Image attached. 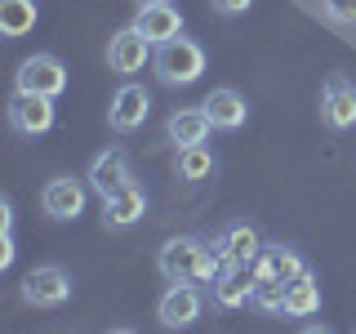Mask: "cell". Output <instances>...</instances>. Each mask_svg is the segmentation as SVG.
<instances>
[{"mask_svg": "<svg viewBox=\"0 0 356 334\" xmlns=\"http://www.w3.org/2000/svg\"><path fill=\"white\" fill-rule=\"evenodd\" d=\"M156 267L170 285H214L218 276L214 245L200 237H170L156 250Z\"/></svg>", "mask_w": 356, "mask_h": 334, "instance_id": "1", "label": "cell"}, {"mask_svg": "<svg viewBox=\"0 0 356 334\" xmlns=\"http://www.w3.org/2000/svg\"><path fill=\"white\" fill-rule=\"evenodd\" d=\"M152 72L161 85L170 89H183V85H196L205 76V49L192 40V36H174L165 45H156L152 54Z\"/></svg>", "mask_w": 356, "mask_h": 334, "instance_id": "2", "label": "cell"}, {"mask_svg": "<svg viewBox=\"0 0 356 334\" xmlns=\"http://www.w3.org/2000/svg\"><path fill=\"white\" fill-rule=\"evenodd\" d=\"M209 245H214V263H218V272H227V267H254V263H259V254L267 250L263 232L254 228L250 218H232Z\"/></svg>", "mask_w": 356, "mask_h": 334, "instance_id": "3", "label": "cell"}, {"mask_svg": "<svg viewBox=\"0 0 356 334\" xmlns=\"http://www.w3.org/2000/svg\"><path fill=\"white\" fill-rule=\"evenodd\" d=\"M67 89V67L54 54H31L18 63L14 72V94H40V98H58Z\"/></svg>", "mask_w": 356, "mask_h": 334, "instance_id": "4", "label": "cell"}, {"mask_svg": "<svg viewBox=\"0 0 356 334\" xmlns=\"http://www.w3.org/2000/svg\"><path fill=\"white\" fill-rule=\"evenodd\" d=\"M18 294H22L27 308H63L67 299H72V276H67L58 263H40L22 276Z\"/></svg>", "mask_w": 356, "mask_h": 334, "instance_id": "5", "label": "cell"}, {"mask_svg": "<svg viewBox=\"0 0 356 334\" xmlns=\"http://www.w3.org/2000/svg\"><path fill=\"white\" fill-rule=\"evenodd\" d=\"M152 54H156V45L129 22V27H120L116 36L107 40V72H116V76H134V72H143V67L152 63Z\"/></svg>", "mask_w": 356, "mask_h": 334, "instance_id": "6", "label": "cell"}, {"mask_svg": "<svg viewBox=\"0 0 356 334\" xmlns=\"http://www.w3.org/2000/svg\"><path fill=\"white\" fill-rule=\"evenodd\" d=\"M321 120L339 134L356 125V85L343 72H330L321 85Z\"/></svg>", "mask_w": 356, "mask_h": 334, "instance_id": "7", "label": "cell"}, {"mask_svg": "<svg viewBox=\"0 0 356 334\" xmlns=\"http://www.w3.org/2000/svg\"><path fill=\"white\" fill-rule=\"evenodd\" d=\"M200 312H205V299H200L196 285H170L161 299H156V321H161L165 330H187V326H196Z\"/></svg>", "mask_w": 356, "mask_h": 334, "instance_id": "8", "label": "cell"}, {"mask_svg": "<svg viewBox=\"0 0 356 334\" xmlns=\"http://www.w3.org/2000/svg\"><path fill=\"white\" fill-rule=\"evenodd\" d=\"M147 111H152V94L143 85L125 81L116 94H111V103H107V125L116 134H134V129H143Z\"/></svg>", "mask_w": 356, "mask_h": 334, "instance_id": "9", "label": "cell"}, {"mask_svg": "<svg viewBox=\"0 0 356 334\" xmlns=\"http://www.w3.org/2000/svg\"><path fill=\"white\" fill-rule=\"evenodd\" d=\"M40 209L49 214L54 223H76L85 214V183L81 178H49L40 192Z\"/></svg>", "mask_w": 356, "mask_h": 334, "instance_id": "10", "label": "cell"}, {"mask_svg": "<svg viewBox=\"0 0 356 334\" xmlns=\"http://www.w3.org/2000/svg\"><path fill=\"white\" fill-rule=\"evenodd\" d=\"M85 183L94 187L98 196H111V192H120V187H129L134 183V170H129V156L120 152V148H107V152H98L94 161H89V170H85Z\"/></svg>", "mask_w": 356, "mask_h": 334, "instance_id": "11", "label": "cell"}, {"mask_svg": "<svg viewBox=\"0 0 356 334\" xmlns=\"http://www.w3.org/2000/svg\"><path fill=\"white\" fill-rule=\"evenodd\" d=\"M9 125L22 138H40V134L54 129V98H40V94H14L9 103Z\"/></svg>", "mask_w": 356, "mask_h": 334, "instance_id": "12", "label": "cell"}, {"mask_svg": "<svg viewBox=\"0 0 356 334\" xmlns=\"http://www.w3.org/2000/svg\"><path fill=\"white\" fill-rule=\"evenodd\" d=\"M254 289H259L254 267H227V272L214 276V308H222V312L250 308L254 303Z\"/></svg>", "mask_w": 356, "mask_h": 334, "instance_id": "13", "label": "cell"}, {"mask_svg": "<svg viewBox=\"0 0 356 334\" xmlns=\"http://www.w3.org/2000/svg\"><path fill=\"white\" fill-rule=\"evenodd\" d=\"M143 214H147V192H143L138 183L120 187V192H111V196L103 200V228H111V232L134 228Z\"/></svg>", "mask_w": 356, "mask_h": 334, "instance_id": "14", "label": "cell"}, {"mask_svg": "<svg viewBox=\"0 0 356 334\" xmlns=\"http://www.w3.org/2000/svg\"><path fill=\"white\" fill-rule=\"evenodd\" d=\"M307 272V263L298 259V250L294 245H267V250L259 254V263H254V276H259V281H294V276H303Z\"/></svg>", "mask_w": 356, "mask_h": 334, "instance_id": "15", "label": "cell"}, {"mask_svg": "<svg viewBox=\"0 0 356 334\" xmlns=\"http://www.w3.org/2000/svg\"><path fill=\"white\" fill-rule=\"evenodd\" d=\"M200 107H205V116H209V125H214V129H241L245 120H250V107H245V98L232 85L209 89Z\"/></svg>", "mask_w": 356, "mask_h": 334, "instance_id": "16", "label": "cell"}, {"mask_svg": "<svg viewBox=\"0 0 356 334\" xmlns=\"http://www.w3.org/2000/svg\"><path fill=\"white\" fill-rule=\"evenodd\" d=\"M134 27H138L152 45H165V40L183 36V14H178L170 0H165V5H143L138 18H134Z\"/></svg>", "mask_w": 356, "mask_h": 334, "instance_id": "17", "label": "cell"}, {"mask_svg": "<svg viewBox=\"0 0 356 334\" xmlns=\"http://www.w3.org/2000/svg\"><path fill=\"white\" fill-rule=\"evenodd\" d=\"M209 116H205V107H178L170 111V120H165V134H170V143L174 148H196V143H205L209 138Z\"/></svg>", "mask_w": 356, "mask_h": 334, "instance_id": "18", "label": "cell"}, {"mask_svg": "<svg viewBox=\"0 0 356 334\" xmlns=\"http://www.w3.org/2000/svg\"><path fill=\"white\" fill-rule=\"evenodd\" d=\"M316 312H321V281L312 272L294 276L289 289H285V317L303 321V317H316Z\"/></svg>", "mask_w": 356, "mask_h": 334, "instance_id": "19", "label": "cell"}, {"mask_svg": "<svg viewBox=\"0 0 356 334\" xmlns=\"http://www.w3.org/2000/svg\"><path fill=\"white\" fill-rule=\"evenodd\" d=\"M36 18H40L36 0H0V31H5V40L27 36L36 27Z\"/></svg>", "mask_w": 356, "mask_h": 334, "instance_id": "20", "label": "cell"}, {"mask_svg": "<svg viewBox=\"0 0 356 334\" xmlns=\"http://www.w3.org/2000/svg\"><path fill=\"white\" fill-rule=\"evenodd\" d=\"M174 170H178V178L196 183V178L214 174V152H209L205 143H196V148H178L174 152Z\"/></svg>", "mask_w": 356, "mask_h": 334, "instance_id": "21", "label": "cell"}, {"mask_svg": "<svg viewBox=\"0 0 356 334\" xmlns=\"http://www.w3.org/2000/svg\"><path fill=\"white\" fill-rule=\"evenodd\" d=\"M285 281H259V289H254V308L267 312V317H285Z\"/></svg>", "mask_w": 356, "mask_h": 334, "instance_id": "22", "label": "cell"}, {"mask_svg": "<svg viewBox=\"0 0 356 334\" xmlns=\"http://www.w3.org/2000/svg\"><path fill=\"white\" fill-rule=\"evenodd\" d=\"M209 5H214V14H222V18H241V14H250L254 0H209Z\"/></svg>", "mask_w": 356, "mask_h": 334, "instance_id": "23", "label": "cell"}, {"mask_svg": "<svg viewBox=\"0 0 356 334\" xmlns=\"http://www.w3.org/2000/svg\"><path fill=\"white\" fill-rule=\"evenodd\" d=\"M325 9H330V18H339V22H356V0H325Z\"/></svg>", "mask_w": 356, "mask_h": 334, "instance_id": "24", "label": "cell"}, {"mask_svg": "<svg viewBox=\"0 0 356 334\" xmlns=\"http://www.w3.org/2000/svg\"><path fill=\"white\" fill-rule=\"evenodd\" d=\"M14 263V237L5 232V241H0V267H9Z\"/></svg>", "mask_w": 356, "mask_h": 334, "instance_id": "25", "label": "cell"}, {"mask_svg": "<svg viewBox=\"0 0 356 334\" xmlns=\"http://www.w3.org/2000/svg\"><path fill=\"white\" fill-rule=\"evenodd\" d=\"M0 228H5V232L14 228V209H9V200H5V205H0Z\"/></svg>", "mask_w": 356, "mask_h": 334, "instance_id": "26", "label": "cell"}, {"mask_svg": "<svg viewBox=\"0 0 356 334\" xmlns=\"http://www.w3.org/2000/svg\"><path fill=\"white\" fill-rule=\"evenodd\" d=\"M298 334H334V330H325V326H303Z\"/></svg>", "mask_w": 356, "mask_h": 334, "instance_id": "27", "label": "cell"}, {"mask_svg": "<svg viewBox=\"0 0 356 334\" xmlns=\"http://www.w3.org/2000/svg\"><path fill=\"white\" fill-rule=\"evenodd\" d=\"M134 5H138V9H143V5H165V0H134Z\"/></svg>", "mask_w": 356, "mask_h": 334, "instance_id": "28", "label": "cell"}, {"mask_svg": "<svg viewBox=\"0 0 356 334\" xmlns=\"http://www.w3.org/2000/svg\"><path fill=\"white\" fill-rule=\"evenodd\" d=\"M107 334H134V330L129 326H116V330H107Z\"/></svg>", "mask_w": 356, "mask_h": 334, "instance_id": "29", "label": "cell"}]
</instances>
